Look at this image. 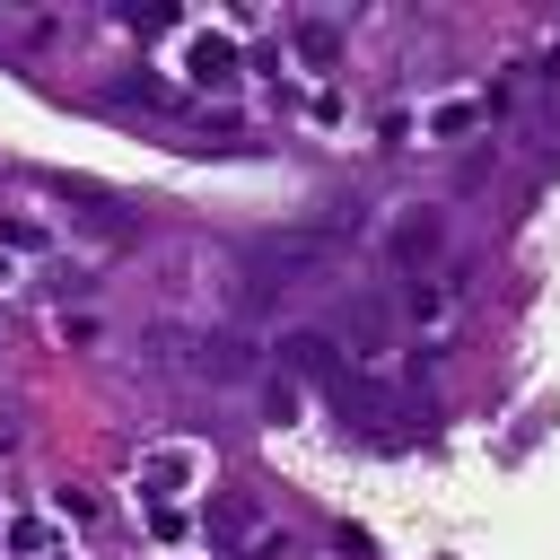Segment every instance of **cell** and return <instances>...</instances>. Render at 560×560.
<instances>
[{
  "label": "cell",
  "instance_id": "obj_1",
  "mask_svg": "<svg viewBox=\"0 0 560 560\" xmlns=\"http://www.w3.org/2000/svg\"><path fill=\"white\" fill-rule=\"evenodd\" d=\"M192 350H201L192 368H201L210 385H236V376H254V341H245V332H201Z\"/></svg>",
  "mask_w": 560,
  "mask_h": 560
},
{
  "label": "cell",
  "instance_id": "obj_2",
  "mask_svg": "<svg viewBox=\"0 0 560 560\" xmlns=\"http://www.w3.org/2000/svg\"><path fill=\"white\" fill-rule=\"evenodd\" d=\"M341 332H359V359H385V341H394L385 298H350V306H341Z\"/></svg>",
  "mask_w": 560,
  "mask_h": 560
},
{
  "label": "cell",
  "instance_id": "obj_3",
  "mask_svg": "<svg viewBox=\"0 0 560 560\" xmlns=\"http://www.w3.org/2000/svg\"><path fill=\"white\" fill-rule=\"evenodd\" d=\"M438 245H446V219H438V210H420V219H402V228H394V262H411V271H420Z\"/></svg>",
  "mask_w": 560,
  "mask_h": 560
},
{
  "label": "cell",
  "instance_id": "obj_4",
  "mask_svg": "<svg viewBox=\"0 0 560 560\" xmlns=\"http://www.w3.org/2000/svg\"><path fill=\"white\" fill-rule=\"evenodd\" d=\"M184 70H192L201 88H228V79H236V44H228V35H192V61H184Z\"/></svg>",
  "mask_w": 560,
  "mask_h": 560
},
{
  "label": "cell",
  "instance_id": "obj_5",
  "mask_svg": "<svg viewBox=\"0 0 560 560\" xmlns=\"http://www.w3.org/2000/svg\"><path fill=\"white\" fill-rule=\"evenodd\" d=\"M262 525V508L245 499V490H228V499H210V542H245Z\"/></svg>",
  "mask_w": 560,
  "mask_h": 560
},
{
  "label": "cell",
  "instance_id": "obj_6",
  "mask_svg": "<svg viewBox=\"0 0 560 560\" xmlns=\"http://www.w3.org/2000/svg\"><path fill=\"white\" fill-rule=\"evenodd\" d=\"M289 368H298V376H332V385L350 376V368L332 359V341H324V332H289Z\"/></svg>",
  "mask_w": 560,
  "mask_h": 560
},
{
  "label": "cell",
  "instance_id": "obj_7",
  "mask_svg": "<svg viewBox=\"0 0 560 560\" xmlns=\"http://www.w3.org/2000/svg\"><path fill=\"white\" fill-rule=\"evenodd\" d=\"M481 114H490V105H438V114H429V140H455V131H472Z\"/></svg>",
  "mask_w": 560,
  "mask_h": 560
},
{
  "label": "cell",
  "instance_id": "obj_8",
  "mask_svg": "<svg viewBox=\"0 0 560 560\" xmlns=\"http://www.w3.org/2000/svg\"><path fill=\"white\" fill-rule=\"evenodd\" d=\"M298 52H306V61H315V70H324V61H332V52H341V44H332V26H324V18H306V26H298Z\"/></svg>",
  "mask_w": 560,
  "mask_h": 560
},
{
  "label": "cell",
  "instance_id": "obj_9",
  "mask_svg": "<svg viewBox=\"0 0 560 560\" xmlns=\"http://www.w3.org/2000/svg\"><path fill=\"white\" fill-rule=\"evenodd\" d=\"M402 306H411V315H420V324H438V315H446V289H429V280H420V289H411V298H402Z\"/></svg>",
  "mask_w": 560,
  "mask_h": 560
}]
</instances>
